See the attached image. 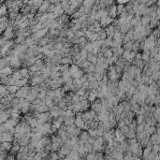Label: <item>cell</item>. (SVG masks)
Instances as JSON below:
<instances>
[{"label": "cell", "mask_w": 160, "mask_h": 160, "mask_svg": "<svg viewBox=\"0 0 160 160\" xmlns=\"http://www.w3.org/2000/svg\"><path fill=\"white\" fill-rule=\"evenodd\" d=\"M155 126H151L150 127H148L146 130H145V132L147 133L149 136H151V135H153V134H154L155 133Z\"/></svg>", "instance_id": "obj_36"}, {"label": "cell", "mask_w": 160, "mask_h": 160, "mask_svg": "<svg viewBox=\"0 0 160 160\" xmlns=\"http://www.w3.org/2000/svg\"><path fill=\"white\" fill-rule=\"evenodd\" d=\"M8 90V94H11V95H15L17 93V91L19 90V88L16 86V85H10V86H8L7 87Z\"/></svg>", "instance_id": "obj_23"}, {"label": "cell", "mask_w": 160, "mask_h": 160, "mask_svg": "<svg viewBox=\"0 0 160 160\" xmlns=\"http://www.w3.org/2000/svg\"><path fill=\"white\" fill-rule=\"evenodd\" d=\"M144 131V126L143 125H137V127H136V134H139Z\"/></svg>", "instance_id": "obj_40"}, {"label": "cell", "mask_w": 160, "mask_h": 160, "mask_svg": "<svg viewBox=\"0 0 160 160\" xmlns=\"http://www.w3.org/2000/svg\"><path fill=\"white\" fill-rule=\"evenodd\" d=\"M114 21V19H112V18H110V17H107L106 19H105V24H106V26H109L111 24H112V22Z\"/></svg>", "instance_id": "obj_45"}, {"label": "cell", "mask_w": 160, "mask_h": 160, "mask_svg": "<svg viewBox=\"0 0 160 160\" xmlns=\"http://www.w3.org/2000/svg\"><path fill=\"white\" fill-rule=\"evenodd\" d=\"M42 138H43V136H42L41 133H39V132L33 133L32 137H31V139H30V142H38V141H40Z\"/></svg>", "instance_id": "obj_12"}, {"label": "cell", "mask_w": 160, "mask_h": 160, "mask_svg": "<svg viewBox=\"0 0 160 160\" xmlns=\"http://www.w3.org/2000/svg\"><path fill=\"white\" fill-rule=\"evenodd\" d=\"M84 50H86L88 53L92 52V51H93V47H92L91 42H87V43L85 44V46H84Z\"/></svg>", "instance_id": "obj_39"}, {"label": "cell", "mask_w": 160, "mask_h": 160, "mask_svg": "<svg viewBox=\"0 0 160 160\" xmlns=\"http://www.w3.org/2000/svg\"><path fill=\"white\" fill-rule=\"evenodd\" d=\"M159 150H160L159 144H154V145L152 146V152H154V153H155V154H158Z\"/></svg>", "instance_id": "obj_44"}, {"label": "cell", "mask_w": 160, "mask_h": 160, "mask_svg": "<svg viewBox=\"0 0 160 160\" xmlns=\"http://www.w3.org/2000/svg\"><path fill=\"white\" fill-rule=\"evenodd\" d=\"M19 148H20V145L17 142H15L14 144H12V147H11L10 151H9L10 154H11V155H16V154H18V152H19Z\"/></svg>", "instance_id": "obj_18"}, {"label": "cell", "mask_w": 160, "mask_h": 160, "mask_svg": "<svg viewBox=\"0 0 160 160\" xmlns=\"http://www.w3.org/2000/svg\"><path fill=\"white\" fill-rule=\"evenodd\" d=\"M108 14H109V17L114 19L116 16H117V12H116V5H112V6L109 7V9H108Z\"/></svg>", "instance_id": "obj_11"}, {"label": "cell", "mask_w": 160, "mask_h": 160, "mask_svg": "<svg viewBox=\"0 0 160 160\" xmlns=\"http://www.w3.org/2000/svg\"><path fill=\"white\" fill-rule=\"evenodd\" d=\"M11 147H12V143L11 142H1L0 151L3 152V153H7V152L10 151Z\"/></svg>", "instance_id": "obj_8"}, {"label": "cell", "mask_w": 160, "mask_h": 160, "mask_svg": "<svg viewBox=\"0 0 160 160\" xmlns=\"http://www.w3.org/2000/svg\"><path fill=\"white\" fill-rule=\"evenodd\" d=\"M125 137H126V139H128V140L135 139V138H136V132H135V131H131V130H129V132H128L127 134L126 135Z\"/></svg>", "instance_id": "obj_35"}, {"label": "cell", "mask_w": 160, "mask_h": 160, "mask_svg": "<svg viewBox=\"0 0 160 160\" xmlns=\"http://www.w3.org/2000/svg\"><path fill=\"white\" fill-rule=\"evenodd\" d=\"M99 88V85H98V83L96 81H94V82H91L88 84V89L87 90H97Z\"/></svg>", "instance_id": "obj_25"}, {"label": "cell", "mask_w": 160, "mask_h": 160, "mask_svg": "<svg viewBox=\"0 0 160 160\" xmlns=\"http://www.w3.org/2000/svg\"><path fill=\"white\" fill-rule=\"evenodd\" d=\"M44 79H43V77L40 75V76H38V77H33L32 79H31V85H32V87H34V86H39V85H40L41 83H44Z\"/></svg>", "instance_id": "obj_4"}, {"label": "cell", "mask_w": 160, "mask_h": 160, "mask_svg": "<svg viewBox=\"0 0 160 160\" xmlns=\"http://www.w3.org/2000/svg\"><path fill=\"white\" fill-rule=\"evenodd\" d=\"M95 73H98V74H101V75H105L106 74L105 69L103 68L101 66H98V65L95 66Z\"/></svg>", "instance_id": "obj_27"}, {"label": "cell", "mask_w": 160, "mask_h": 160, "mask_svg": "<svg viewBox=\"0 0 160 160\" xmlns=\"http://www.w3.org/2000/svg\"><path fill=\"white\" fill-rule=\"evenodd\" d=\"M51 38H49V37H44L43 39H41L39 41V47H43V46H45V45H47L50 41H51Z\"/></svg>", "instance_id": "obj_24"}, {"label": "cell", "mask_w": 160, "mask_h": 160, "mask_svg": "<svg viewBox=\"0 0 160 160\" xmlns=\"http://www.w3.org/2000/svg\"><path fill=\"white\" fill-rule=\"evenodd\" d=\"M36 118L39 124H45V123H51V116L49 112H45V113H39Z\"/></svg>", "instance_id": "obj_2"}, {"label": "cell", "mask_w": 160, "mask_h": 160, "mask_svg": "<svg viewBox=\"0 0 160 160\" xmlns=\"http://www.w3.org/2000/svg\"><path fill=\"white\" fill-rule=\"evenodd\" d=\"M43 27H42V25H40V24H37L36 25H34L32 27V29H31V32L33 34H35V33H37L38 31H39L40 29H42Z\"/></svg>", "instance_id": "obj_32"}, {"label": "cell", "mask_w": 160, "mask_h": 160, "mask_svg": "<svg viewBox=\"0 0 160 160\" xmlns=\"http://www.w3.org/2000/svg\"><path fill=\"white\" fill-rule=\"evenodd\" d=\"M128 1H125V0H119V1H117V3H118V5H124V4H127Z\"/></svg>", "instance_id": "obj_53"}, {"label": "cell", "mask_w": 160, "mask_h": 160, "mask_svg": "<svg viewBox=\"0 0 160 160\" xmlns=\"http://www.w3.org/2000/svg\"><path fill=\"white\" fill-rule=\"evenodd\" d=\"M78 138H79V141H81V142L85 143V142L90 139V136H89V134L87 133V131H82Z\"/></svg>", "instance_id": "obj_9"}, {"label": "cell", "mask_w": 160, "mask_h": 160, "mask_svg": "<svg viewBox=\"0 0 160 160\" xmlns=\"http://www.w3.org/2000/svg\"><path fill=\"white\" fill-rule=\"evenodd\" d=\"M80 104H81V109H82V111H84V110L88 109L91 103H90L87 99H83H83L80 101Z\"/></svg>", "instance_id": "obj_13"}, {"label": "cell", "mask_w": 160, "mask_h": 160, "mask_svg": "<svg viewBox=\"0 0 160 160\" xmlns=\"http://www.w3.org/2000/svg\"><path fill=\"white\" fill-rule=\"evenodd\" d=\"M140 48H141V41H134L132 45V51L137 52L140 50Z\"/></svg>", "instance_id": "obj_29"}, {"label": "cell", "mask_w": 160, "mask_h": 160, "mask_svg": "<svg viewBox=\"0 0 160 160\" xmlns=\"http://www.w3.org/2000/svg\"><path fill=\"white\" fill-rule=\"evenodd\" d=\"M82 113H83L82 111L77 113L76 114V118H75V121H74V126L77 128H79L80 130L81 129H84V126H85L83 118H82Z\"/></svg>", "instance_id": "obj_3"}, {"label": "cell", "mask_w": 160, "mask_h": 160, "mask_svg": "<svg viewBox=\"0 0 160 160\" xmlns=\"http://www.w3.org/2000/svg\"><path fill=\"white\" fill-rule=\"evenodd\" d=\"M126 11V9H125V6L124 5H117L116 6V12L117 14H119V15H121L123 12H125Z\"/></svg>", "instance_id": "obj_33"}, {"label": "cell", "mask_w": 160, "mask_h": 160, "mask_svg": "<svg viewBox=\"0 0 160 160\" xmlns=\"http://www.w3.org/2000/svg\"><path fill=\"white\" fill-rule=\"evenodd\" d=\"M133 121V120H130V119H128V118H126H126H125V119H124V122H125V125H126V126H129V125H130V124H131V122Z\"/></svg>", "instance_id": "obj_50"}, {"label": "cell", "mask_w": 160, "mask_h": 160, "mask_svg": "<svg viewBox=\"0 0 160 160\" xmlns=\"http://www.w3.org/2000/svg\"><path fill=\"white\" fill-rule=\"evenodd\" d=\"M87 54H88V52H87L86 50H84V49H82V50L80 51V55H81L82 58L86 59V58H87Z\"/></svg>", "instance_id": "obj_43"}, {"label": "cell", "mask_w": 160, "mask_h": 160, "mask_svg": "<svg viewBox=\"0 0 160 160\" xmlns=\"http://www.w3.org/2000/svg\"><path fill=\"white\" fill-rule=\"evenodd\" d=\"M61 144L60 143H57V142H51V152H53V153H55V152H57L59 151V149L61 148Z\"/></svg>", "instance_id": "obj_28"}, {"label": "cell", "mask_w": 160, "mask_h": 160, "mask_svg": "<svg viewBox=\"0 0 160 160\" xmlns=\"http://www.w3.org/2000/svg\"><path fill=\"white\" fill-rule=\"evenodd\" d=\"M74 115H75V113L71 109H66V110H64V118H68V117H72V116Z\"/></svg>", "instance_id": "obj_31"}, {"label": "cell", "mask_w": 160, "mask_h": 160, "mask_svg": "<svg viewBox=\"0 0 160 160\" xmlns=\"http://www.w3.org/2000/svg\"><path fill=\"white\" fill-rule=\"evenodd\" d=\"M145 117L143 115H138L137 117V120H136V123L137 125H144V122H145Z\"/></svg>", "instance_id": "obj_34"}, {"label": "cell", "mask_w": 160, "mask_h": 160, "mask_svg": "<svg viewBox=\"0 0 160 160\" xmlns=\"http://www.w3.org/2000/svg\"><path fill=\"white\" fill-rule=\"evenodd\" d=\"M74 121H75V116L68 117V118H64V126H73L74 125Z\"/></svg>", "instance_id": "obj_16"}, {"label": "cell", "mask_w": 160, "mask_h": 160, "mask_svg": "<svg viewBox=\"0 0 160 160\" xmlns=\"http://www.w3.org/2000/svg\"><path fill=\"white\" fill-rule=\"evenodd\" d=\"M158 154H155V153H154V152H152L151 151V153H150V154L148 155V158H147V160H154V157L156 156Z\"/></svg>", "instance_id": "obj_47"}, {"label": "cell", "mask_w": 160, "mask_h": 160, "mask_svg": "<svg viewBox=\"0 0 160 160\" xmlns=\"http://www.w3.org/2000/svg\"><path fill=\"white\" fill-rule=\"evenodd\" d=\"M71 150H72V148L69 147V146H67V145H62L61 148L59 149V151H58V157H59V159H63L65 156H67L68 154H70Z\"/></svg>", "instance_id": "obj_1"}, {"label": "cell", "mask_w": 160, "mask_h": 160, "mask_svg": "<svg viewBox=\"0 0 160 160\" xmlns=\"http://www.w3.org/2000/svg\"><path fill=\"white\" fill-rule=\"evenodd\" d=\"M150 21H151V19H150V17H149L148 15H146V16H142V17L141 18V25H142V26L149 25V24H150Z\"/></svg>", "instance_id": "obj_21"}, {"label": "cell", "mask_w": 160, "mask_h": 160, "mask_svg": "<svg viewBox=\"0 0 160 160\" xmlns=\"http://www.w3.org/2000/svg\"><path fill=\"white\" fill-rule=\"evenodd\" d=\"M80 102V96H78L77 95H73L71 96V103L74 104V103H79Z\"/></svg>", "instance_id": "obj_41"}, {"label": "cell", "mask_w": 160, "mask_h": 160, "mask_svg": "<svg viewBox=\"0 0 160 160\" xmlns=\"http://www.w3.org/2000/svg\"><path fill=\"white\" fill-rule=\"evenodd\" d=\"M72 84L74 86V88L76 90H79L82 88V85H83V83L81 82L80 79H72Z\"/></svg>", "instance_id": "obj_17"}, {"label": "cell", "mask_w": 160, "mask_h": 160, "mask_svg": "<svg viewBox=\"0 0 160 160\" xmlns=\"http://www.w3.org/2000/svg\"><path fill=\"white\" fill-rule=\"evenodd\" d=\"M60 67H61V65L51 66V72H58V71H60Z\"/></svg>", "instance_id": "obj_42"}, {"label": "cell", "mask_w": 160, "mask_h": 160, "mask_svg": "<svg viewBox=\"0 0 160 160\" xmlns=\"http://www.w3.org/2000/svg\"><path fill=\"white\" fill-rule=\"evenodd\" d=\"M34 160H43L42 157L39 155V154H36L34 155Z\"/></svg>", "instance_id": "obj_52"}, {"label": "cell", "mask_w": 160, "mask_h": 160, "mask_svg": "<svg viewBox=\"0 0 160 160\" xmlns=\"http://www.w3.org/2000/svg\"><path fill=\"white\" fill-rule=\"evenodd\" d=\"M97 98V91L96 90H91L88 91V96H87V100L90 103L95 102Z\"/></svg>", "instance_id": "obj_5"}, {"label": "cell", "mask_w": 160, "mask_h": 160, "mask_svg": "<svg viewBox=\"0 0 160 160\" xmlns=\"http://www.w3.org/2000/svg\"><path fill=\"white\" fill-rule=\"evenodd\" d=\"M48 160H54V159H51V158H50V157H49V158H48Z\"/></svg>", "instance_id": "obj_54"}, {"label": "cell", "mask_w": 160, "mask_h": 160, "mask_svg": "<svg viewBox=\"0 0 160 160\" xmlns=\"http://www.w3.org/2000/svg\"><path fill=\"white\" fill-rule=\"evenodd\" d=\"M141 60L144 63H148L150 60V51H143L141 53Z\"/></svg>", "instance_id": "obj_19"}, {"label": "cell", "mask_w": 160, "mask_h": 160, "mask_svg": "<svg viewBox=\"0 0 160 160\" xmlns=\"http://www.w3.org/2000/svg\"><path fill=\"white\" fill-rule=\"evenodd\" d=\"M74 37L76 39H81V38H83L84 37V33L82 31V30H78L77 32L74 33Z\"/></svg>", "instance_id": "obj_38"}, {"label": "cell", "mask_w": 160, "mask_h": 160, "mask_svg": "<svg viewBox=\"0 0 160 160\" xmlns=\"http://www.w3.org/2000/svg\"><path fill=\"white\" fill-rule=\"evenodd\" d=\"M49 109H50L49 107L44 105V106H39V107H38V109H37L36 111H38L39 113H45V112H49Z\"/></svg>", "instance_id": "obj_26"}, {"label": "cell", "mask_w": 160, "mask_h": 160, "mask_svg": "<svg viewBox=\"0 0 160 160\" xmlns=\"http://www.w3.org/2000/svg\"><path fill=\"white\" fill-rule=\"evenodd\" d=\"M0 146H1V142H0Z\"/></svg>", "instance_id": "obj_55"}, {"label": "cell", "mask_w": 160, "mask_h": 160, "mask_svg": "<svg viewBox=\"0 0 160 160\" xmlns=\"http://www.w3.org/2000/svg\"><path fill=\"white\" fill-rule=\"evenodd\" d=\"M83 75H84V72H83L82 69H80V70L77 71L75 74H73V75L71 76V79H72V78H73V79H81Z\"/></svg>", "instance_id": "obj_30"}, {"label": "cell", "mask_w": 160, "mask_h": 160, "mask_svg": "<svg viewBox=\"0 0 160 160\" xmlns=\"http://www.w3.org/2000/svg\"><path fill=\"white\" fill-rule=\"evenodd\" d=\"M120 130H121V132L123 133V135H125V136H126V135L128 132H129V128H128L127 126H123V127H122Z\"/></svg>", "instance_id": "obj_46"}, {"label": "cell", "mask_w": 160, "mask_h": 160, "mask_svg": "<svg viewBox=\"0 0 160 160\" xmlns=\"http://www.w3.org/2000/svg\"><path fill=\"white\" fill-rule=\"evenodd\" d=\"M150 141H151V143L153 144V145H154V144H159L160 142V137L159 135L157 134H153L150 136Z\"/></svg>", "instance_id": "obj_14"}, {"label": "cell", "mask_w": 160, "mask_h": 160, "mask_svg": "<svg viewBox=\"0 0 160 160\" xmlns=\"http://www.w3.org/2000/svg\"><path fill=\"white\" fill-rule=\"evenodd\" d=\"M13 141V135H10L9 133H3L2 134V137H1V140L0 141L2 142H11Z\"/></svg>", "instance_id": "obj_10"}, {"label": "cell", "mask_w": 160, "mask_h": 160, "mask_svg": "<svg viewBox=\"0 0 160 160\" xmlns=\"http://www.w3.org/2000/svg\"><path fill=\"white\" fill-rule=\"evenodd\" d=\"M86 91H87V90H84V89H83V88H81V89L77 90V91L75 92V95H77V96H80V97H83V96L85 95Z\"/></svg>", "instance_id": "obj_37"}, {"label": "cell", "mask_w": 160, "mask_h": 160, "mask_svg": "<svg viewBox=\"0 0 160 160\" xmlns=\"http://www.w3.org/2000/svg\"><path fill=\"white\" fill-rule=\"evenodd\" d=\"M127 143H128V146H131V145H134V144H136V143H138V141H137V139L135 138V139L128 140Z\"/></svg>", "instance_id": "obj_48"}, {"label": "cell", "mask_w": 160, "mask_h": 160, "mask_svg": "<svg viewBox=\"0 0 160 160\" xmlns=\"http://www.w3.org/2000/svg\"><path fill=\"white\" fill-rule=\"evenodd\" d=\"M80 80H81V82H82L83 83H85V82H87V75H86V74H84V75H83V77L81 78Z\"/></svg>", "instance_id": "obj_51"}, {"label": "cell", "mask_w": 160, "mask_h": 160, "mask_svg": "<svg viewBox=\"0 0 160 160\" xmlns=\"http://www.w3.org/2000/svg\"><path fill=\"white\" fill-rule=\"evenodd\" d=\"M27 83H28V79H21L19 81H17V82H15V84L14 85H16L18 88H21V87H24V86H25L27 85Z\"/></svg>", "instance_id": "obj_15"}, {"label": "cell", "mask_w": 160, "mask_h": 160, "mask_svg": "<svg viewBox=\"0 0 160 160\" xmlns=\"http://www.w3.org/2000/svg\"><path fill=\"white\" fill-rule=\"evenodd\" d=\"M91 108H92V110H94L96 114L100 112L101 110V104H100V99H96L95 102L92 103L91 105Z\"/></svg>", "instance_id": "obj_6"}, {"label": "cell", "mask_w": 160, "mask_h": 160, "mask_svg": "<svg viewBox=\"0 0 160 160\" xmlns=\"http://www.w3.org/2000/svg\"><path fill=\"white\" fill-rule=\"evenodd\" d=\"M117 126H118V129H121L123 126H125L126 125H125V122L124 120H119V121L117 122V125H116Z\"/></svg>", "instance_id": "obj_49"}, {"label": "cell", "mask_w": 160, "mask_h": 160, "mask_svg": "<svg viewBox=\"0 0 160 160\" xmlns=\"http://www.w3.org/2000/svg\"><path fill=\"white\" fill-rule=\"evenodd\" d=\"M50 2L49 1H45L42 3V5L39 7V9H38V13H40V14H43V13H46L48 11V8L50 7Z\"/></svg>", "instance_id": "obj_7"}, {"label": "cell", "mask_w": 160, "mask_h": 160, "mask_svg": "<svg viewBox=\"0 0 160 160\" xmlns=\"http://www.w3.org/2000/svg\"><path fill=\"white\" fill-rule=\"evenodd\" d=\"M81 69L79 67H78L77 65H75V64H72L70 65V67H69V68H68V71H69V73H70V75L72 76L73 74H75L77 71H79Z\"/></svg>", "instance_id": "obj_22"}, {"label": "cell", "mask_w": 160, "mask_h": 160, "mask_svg": "<svg viewBox=\"0 0 160 160\" xmlns=\"http://www.w3.org/2000/svg\"><path fill=\"white\" fill-rule=\"evenodd\" d=\"M133 40H131V41H128V42H126V43H124L123 46H122V48L124 49V51H132V45H133Z\"/></svg>", "instance_id": "obj_20"}]
</instances>
